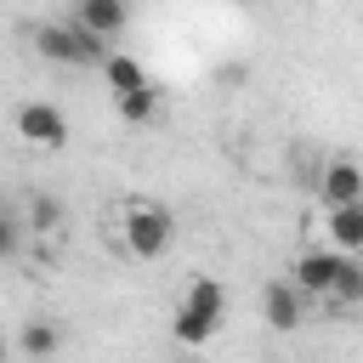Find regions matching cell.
I'll list each match as a JSON object with an SVG mask.
<instances>
[{"label":"cell","mask_w":363,"mask_h":363,"mask_svg":"<svg viewBox=\"0 0 363 363\" xmlns=\"http://www.w3.org/2000/svg\"><path fill=\"white\" fill-rule=\"evenodd\" d=\"M340 261H346V255H335V250H306V255L295 261V284H301L306 295H323V301H329Z\"/></svg>","instance_id":"7"},{"label":"cell","mask_w":363,"mask_h":363,"mask_svg":"<svg viewBox=\"0 0 363 363\" xmlns=\"http://www.w3.org/2000/svg\"><path fill=\"white\" fill-rule=\"evenodd\" d=\"M51 227H62V204H57L51 193H40V199L28 204V233H51Z\"/></svg>","instance_id":"14"},{"label":"cell","mask_w":363,"mask_h":363,"mask_svg":"<svg viewBox=\"0 0 363 363\" xmlns=\"http://www.w3.org/2000/svg\"><path fill=\"white\" fill-rule=\"evenodd\" d=\"M57 346H62V329L45 323V318H28L23 335H17V352H28V357H51Z\"/></svg>","instance_id":"12"},{"label":"cell","mask_w":363,"mask_h":363,"mask_svg":"<svg viewBox=\"0 0 363 363\" xmlns=\"http://www.w3.org/2000/svg\"><path fill=\"white\" fill-rule=\"evenodd\" d=\"M170 238H176V216L164 204H153V199H130L125 204V250L136 261H159L170 250Z\"/></svg>","instance_id":"3"},{"label":"cell","mask_w":363,"mask_h":363,"mask_svg":"<svg viewBox=\"0 0 363 363\" xmlns=\"http://www.w3.org/2000/svg\"><path fill=\"white\" fill-rule=\"evenodd\" d=\"M261 312H267L272 329H301V318H306V289H301L295 278H272V284L261 289Z\"/></svg>","instance_id":"5"},{"label":"cell","mask_w":363,"mask_h":363,"mask_svg":"<svg viewBox=\"0 0 363 363\" xmlns=\"http://www.w3.org/2000/svg\"><path fill=\"white\" fill-rule=\"evenodd\" d=\"M34 51L45 62H62V68H91L108 57V40L91 34L85 23H40L34 28Z\"/></svg>","instance_id":"2"},{"label":"cell","mask_w":363,"mask_h":363,"mask_svg":"<svg viewBox=\"0 0 363 363\" xmlns=\"http://www.w3.org/2000/svg\"><path fill=\"white\" fill-rule=\"evenodd\" d=\"M74 23H85L91 34L113 40V34H125V23H130V6H125V0H74Z\"/></svg>","instance_id":"8"},{"label":"cell","mask_w":363,"mask_h":363,"mask_svg":"<svg viewBox=\"0 0 363 363\" xmlns=\"http://www.w3.org/2000/svg\"><path fill=\"white\" fill-rule=\"evenodd\" d=\"M312 187H318L323 204H352V199H363V164L357 159H329Z\"/></svg>","instance_id":"6"},{"label":"cell","mask_w":363,"mask_h":363,"mask_svg":"<svg viewBox=\"0 0 363 363\" xmlns=\"http://www.w3.org/2000/svg\"><path fill=\"white\" fill-rule=\"evenodd\" d=\"M329 238H335V250H363V199L329 204Z\"/></svg>","instance_id":"10"},{"label":"cell","mask_w":363,"mask_h":363,"mask_svg":"<svg viewBox=\"0 0 363 363\" xmlns=\"http://www.w3.org/2000/svg\"><path fill=\"white\" fill-rule=\"evenodd\" d=\"M0 357H6V340H0Z\"/></svg>","instance_id":"16"},{"label":"cell","mask_w":363,"mask_h":363,"mask_svg":"<svg viewBox=\"0 0 363 363\" xmlns=\"http://www.w3.org/2000/svg\"><path fill=\"white\" fill-rule=\"evenodd\" d=\"M329 301H335V306H363V261H357V250H346V261H340V272H335Z\"/></svg>","instance_id":"11"},{"label":"cell","mask_w":363,"mask_h":363,"mask_svg":"<svg viewBox=\"0 0 363 363\" xmlns=\"http://www.w3.org/2000/svg\"><path fill=\"white\" fill-rule=\"evenodd\" d=\"M221 312H227V289H221L216 278H193L187 295L176 301V323H170V329H176L182 346H204V340L216 335Z\"/></svg>","instance_id":"1"},{"label":"cell","mask_w":363,"mask_h":363,"mask_svg":"<svg viewBox=\"0 0 363 363\" xmlns=\"http://www.w3.org/2000/svg\"><path fill=\"white\" fill-rule=\"evenodd\" d=\"M17 136L28 147H62L68 142V113L57 102H23L17 108Z\"/></svg>","instance_id":"4"},{"label":"cell","mask_w":363,"mask_h":363,"mask_svg":"<svg viewBox=\"0 0 363 363\" xmlns=\"http://www.w3.org/2000/svg\"><path fill=\"white\" fill-rule=\"evenodd\" d=\"M102 79H108L113 96H125V91H142V85H147V68H142L130 51H108V57H102Z\"/></svg>","instance_id":"9"},{"label":"cell","mask_w":363,"mask_h":363,"mask_svg":"<svg viewBox=\"0 0 363 363\" xmlns=\"http://www.w3.org/2000/svg\"><path fill=\"white\" fill-rule=\"evenodd\" d=\"M23 233H28V221L11 216V210H0V261H11V255L23 250Z\"/></svg>","instance_id":"15"},{"label":"cell","mask_w":363,"mask_h":363,"mask_svg":"<svg viewBox=\"0 0 363 363\" xmlns=\"http://www.w3.org/2000/svg\"><path fill=\"white\" fill-rule=\"evenodd\" d=\"M113 102H119V113H125L130 125H147V119H153V108H159V102H153V85H142V91H125V96H113Z\"/></svg>","instance_id":"13"}]
</instances>
